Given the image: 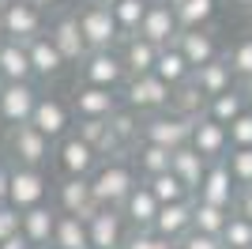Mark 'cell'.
Returning a JSON list of instances; mask_svg holds the SVG:
<instances>
[{
    "label": "cell",
    "mask_w": 252,
    "mask_h": 249,
    "mask_svg": "<svg viewBox=\"0 0 252 249\" xmlns=\"http://www.w3.org/2000/svg\"><path fill=\"white\" fill-rule=\"evenodd\" d=\"M75 23H79V34H83L87 42V53H94V49H117L121 45V27H117L113 19V11L102 8V4H94V0H83L79 8H72Z\"/></svg>",
    "instance_id": "7a4b0ae2"
},
{
    "label": "cell",
    "mask_w": 252,
    "mask_h": 249,
    "mask_svg": "<svg viewBox=\"0 0 252 249\" xmlns=\"http://www.w3.org/2000/svg\"><path fill=\"white\" fill-rule=\"evenodd\" d=\"M177 249H222V242H219V238H207V234H196V230H189V234L177 242Z\"/></svg>",
    "instance_id": "b9f144b4"
},
{
    "label": "cell",
    "mask_w": 252,
    "mask_h": 249,
    "mask_svg": "<svg viewBox=\"0 0 252 249\" xmlns=\"http://www.w3.org/2000/svg\"><path fill=\"white\" fill-rule=\"evenodd\" d=\"M230 8H237V11H252V0H230Z\"/></svg>",
    "instance_id": "681fc988"
},
{
    "label": "cell",
    "mask_w": 252,
    "mask_h": 249,
    "mask_svg": "<svg viewBox=\"0 0 252 249\" xmlns=\"http://www.w3.org/2000/svg\"><path fill=\"white\" fill-rule=\"evenodd\" d=\"M4 136H8V124H4V117H0V144H4Z\"/></svg>",
    "instance_id": "816d5d0a"
},
{
    "label": "cell",
    "mask_w": 252,
    "mask_h": 249,
    "mask_svg": "<svg viewBox=\"0 0 252 249\" xmlns=\"http://www.w3.org/2000/svg\"><path fill=\"white\" fill-rule=\"evenodd\" d=\"M147 4H151V0H121V4H113V8H109L125 38L139 31V23H143V11H147Z\"/></svg>",
    "instance_id": "8d00e7d4"
},
{
    "label": "cell",
    "mask_w": 252,
    "mask_h": 249,
    "mask_svg": "<svg viewBox=\"0 0 252 249\" xmlns=\"http://www.w3.org/2000/svg\"><path fill=\"white\" fill-rule=\"evenodd\" d=\"M166 4H169V8H173V11H177V8H181V4H185V0H166Z\"/></svg>",
    "instance_id": "db71d44e"
},
{
    "label": "cell",
    "mask_w": 252,
    "mask_h": 249,
    "mask_svg": "<svg viewBox=\"0 0 252 249\" xmlns=\"http://www.w3.org/2000/svg\"><path fill=\"white\" fill-rule=\"evenodd\" d=\"M4 147H8L11 166H31V170H45L53 163V144L45 140L34 124H15L4 136Z\"/></svg>",
    "instance_id": "8992f818"
},
{
    "label": "cell",
    "mask_w": 252,
    "mask_h": 249,
    "mask_svg": "<svg viewBox=\"0 0 252 249\" xmlns=\"http://www.w3.org/2000/svg\"><path fill=\"white\" fill-rule=\"evenodd\" d=\"M169 155H173V151H162V147H151V144H136L128 159H132V166H136V174H139V181H143V177L166 174V170H169Z\"/></svg>",
    "instance_id": "4dcf8cb0"
},
{
    "label": "cell",
    "mask_w": 252,
    "mask_h": 249,
    "mask_svg": "<svg viewBox=\"0 0 252 249\" xmlns=\"http://www.w3.org/2000/svg\"><path fill=\"white\" fill-rule=\"evenodd\" d=\"M222 61L230 64V72L237 76V83L252 80V31L249 34H237V38L222 49Z\"/></svg>",
    "instance_id": "1f68e13d"
},
{
    "label": "cell",
    "mask_w": 252,
    "mask_h": 249,
    "mask_svg": "<svg viewBox=\"0 0 252 249\" xmlns=\"http://www.w3.org/2000/svg\"><path fill=\"white\" fill-rule=\"evenodd\" d=\"M173 45L185 53V61H189L192 72H196V68H203V64H211V61H219L222 49H226L215 27H203V31H181Z\"/></svg>",
    "instance_id": "9a60e30c"
},
{
    "label": "cell",
    "mask_w": 252,
    "mask_h": 249,
    "mask_svg": "<svg viewBox=\"0 0 252 249\" xmlns=\"http://www.w3.org/2000/svg\"><path fill=\"white\" fill-rule=\"evenodd\" d=\"M87 238L91 249H121L128 238V223L117 208H98L94 215L87 219Z\"/></svg>",
    "instance_id": "2e32d148"
},
{
    "label": "cell",
    "mask_w": 252,
    "mask_h": 249,
    "mask_svg": "<svg viewBox=\"0 0 252 249\" xmlns=\"http://www.w3.org/2000/svg\"><path fill=\"white\" fill-rule=\"evenodd\" d=\"M38 98H42L38 83H0V117H4V124L8 128L31 124Z\"/></svg>",
    "instance_id": "4fadbf2b"
},
{
    "label": "cell",
    "mask_w": 252,
    "mask_h": 249,
    "mask_svg": "<svg viewBox=\"0 0 252 249\" xmlns=\"http://www.w3.org/2000/svg\"><path fill=\"white\" fill-rule=\"evenodd\" d=\"M226 136H230V151H241V147H252V110L249 114H241L237 121L226 128Z\"/></svg>",
    "instance_id": "ab89813d"
},
{
    "label": "cell",
    "mask_w": 252,
    "mask_h": 249,
    "mask_svg": "<svg viewBox=\"0 0 252 249\" xmlns=\"http://www.w3.org/2000/svg\"><path fill=\"white\" fill-rule=\"evenodd\" d=\"M192 87H196L203 98H219V94H226V91L237 87V76H233L230 64L219 57V61H211V64H203V68L192 72Z\"/></svg>",
    "instance_id": "d4e9b609"
},
{
    "label": "cell",
    "mask_w": 252,
    "mask_h": 249,
    "mask_svg": "<svg viewBox=\"0 0 252 249\" xmlns=\"http://www.w3.org/2000/svg\"><path fill=\"white\" fill-rule=\"evenodd\" d=\"M121 215H125L128 230H151L158 219V200L151 197V189L139 181L132 193L125 197V204H121Z\"/></svg>",
    "instance_id": "7402d4cb"
},
{
    "label": "cell",
    "mask_w": 252,
    "mask_h": 249,
    "mask_svg": "<svg viewBox=\"0 0 252 249\" xmlns=\"http://www.w3.org/2000/svg\"><path fill=\"white\" fill-rule=\"evenodd\" d=\"M53 163H57L61 177H91L102 159L91 144H83L75 132H68L61 144H53Z\"/></svg>",
    "instance_id": "30bf717a"
},
{
    "label": "cell",
    "mask_w": 252,
    "mask_h": 249,
    "mask_svg": "<svg viewBox=\"0 0 252 249\" xmlns=\"http://www.w3.org/2000/svg\"><path fill=\"white\" fill-rule=\"evenodd\" d=\"M121 102H125V110H132V114H147V117L166 114L169 106H173V87H166L155 72L151 76H132V80L121 87Z\"/></svg>",
    "instance_id": "5b68a950"
},
{
    "label": "cell",
    "mask_w": 252,
    "mask_h": 249,
    "mask_svg": "<svg viewBox=\"0 0 252 249\" xmlns=\"http://www.w3.org/2000/svg\"><path fill=\"white\" fill-rule=\"evenodd\" d=\"M230 211L215 204H203V200H192V230L196 234H207V238H222V227H226Z\"/></svg>",
    "instance_id": "836d02e7"
},
{
    "label": "cell",
    "mask_w": 252,
    "mask_h": 249,
    "mask_svg": "<svg viewBox=\"0 0 252 249\" xmlns=\"http://www.w3.org/2000/svg\"><path fill=\"white\" fill-rule=\"evenodd\" d=\"M237 87H241V94H245V102H249V110H252V80L237 83Z\"/></svg>",
    "instance_id": "7dc6e473"
},
{
    "label": "cell",
    "mask_w": 252,
    "mask_h": 249,
    "mask_svg": "<svg viewBox=\"0 0 252 249\" xmlns=\"http://www.w3.org/2000/svg\"><path fill=\"white\" fill-rule=\"evenodd\" d=\"M53 208H57L61 215H75V219L87 223V219L98 211L91 181H87V177H61V181H53Z\"/></svg>",
    "instance_id": "8fae6325"
},
{
    "label": "cell",
    "mask_w": 252,
    "mask_h": 249,
    "mask_svg": "<svg viewBox=\"0 0 252 249\" xmlns=\"http://www.w3.org/2000/svg\"><path fill=\"white\" fill-rule=\"evenodd\" d=\"M233 211H241V215H245V219L252 223V185L237 193V204H233Z\"/></svg>",
    "instance_id": "f6af8a7d"
},
{
    "label": "cell",
    "mask_w": 252,
    "mask_h": 249,
    "mask_svg": "<svg viewBox=\"0 0 252 249\" xmlns=\"http://www.w3.org/2000/svg\"><path fill=\"white\" fill-rule=\"evenodd\" d=\"M27 57H31L34 80H42V83H53V80H61V76L68 72V61L61 57V49L53 45L49 34H38L34 42H27Z\"/></svg>",
    "instance_id": "e0dca14e"
},
{
    "label": "cell",
    "mask_w": 252,
    "mask_h": 249,
    "mask_svg": "<svg viewBox=\"0 0 252 249\" xmlns=\"http://www.w3.org/2000/svg\"><path fill=\"white\" fill-rule=\"evenodd\" d=\"M11 238H19V211L11 204H4L0 208V246L11 242Z\"/></svg>",
    "instance_id": "60d3db41"
},
{
    "label": "cell",
    "mask_w": 252,
    "mask_h": 249,
    "mask_svg": "<svg viewBox=\"0 0 252 249\" xmlns=\"http://www.w3.org/2000/svg\"><path fill=\"white\" fill-rule=\"evenodd\" d=\"M215 15H219V0H185L177 8L181 31H203L215 23Z\"/></svg>",
    "instance_id": "d6a6232c"
},
{
    "label": "cell",
    "mask_w": 252,
    "mask_h": 249,
    "mask_svg": "<svg viewBox=\"0 0 252 249\" xmlns=\"http://www.w3.org/2000/svg\"><path fill=\"white\" fill-rule=\"evenodd\" d=\"M0 249H31V246H27V242H23V238H11V242H4V246H0Z\"/></svg>",
    "instance_id": "c3c4849f"
},
{
    "label": "cell",
    "mask_w": 252,
    "mask_h": 249,
    "mask_svg": "<svg viewBox=\"0 0 252 249\" xmlns=\"http://www.w3.org/2000/svg\"><path fill=\"white\" fill-rule=\"evenodd\" d=\"M87 181H91V193H94L98 208H117L121 211L125 197L139 185V174H136V166H132L128 155H117V159H102Z\"/></svg>",
    "instance_id": "6da1fadb"
},
{
    "label": "cell",
    "mask_w": 252,
    "mask_h": 249,
    "mask_svg": "<svg viewBox=\"0 0 252 249\" xmlns=\"http://www.w3.org/2000/svg\"><path fill=\"white\" fill-rule=\"evenodd\" d=\"M121 249H155V234L151 230H128V238Z\"/></svg>",
    "instance_id": "7bdbcfd3"
},
{
    "label": "cell",
    "mask_w": 252,
    "mask_h": 249,
    "mask_svg": "<svg viewBox=\"0 0 252 249\" xmlns=\"http://www.w3.org/2000/svg\"><path fill=\"white\" fill-rule=\"evenodd\" d=\"M139 38H147L151 45H173L181 34V23H177V11L169 8L166 0H151L147 11H143V23H139Z\"/></svg>",
    "instance_id": "5bb4252c"
},
{
    "label": "cell",
    "mask_w": 252,
    "mask_h": 249,
    "mask_svg": "<svg viewBox=\"0 0 252 249\" xmlns=\"http://www.w3.org/2000/svg\"><path fill=\"white\" fill-rule=\"evenodd\" d=\"M189 140H192V117H181L173 110L151 114L139 121V144L162 147V151H181V147H189Z\"/></svg>",
    "instance_id": "3957f363"
},
{
    "label": "cell",
    "mask_w": 252,
    "mask_h": 249,
    "mask_svg": "<svg viewBox=\"0 0 252 249\" xmlns=\"http://www.w3.org/2000/svg\"><path fill=\"white\" fill-rule=\"evenodd\" d=\"M196 200L233 211V204H237V185H233V177H230V170H226L222 159L219 163H207V174H203V185H200V193H196Z\"/></svg>",
    "instance_id": "d6986e66"
},
{
    "label": "cell",
    "mask_w": 252,
    "mask_h": 249,
    "mask_svg": "<svg viewBox=\"0 0 252 249\" xmlns=\"http://www.w3.org/2000/svg\"><path fill=\"white\" fill-rule=\"evenodd\" d=\"M169 174L177 177L181 185L189 189V197H196L203 185V174H207V163H203L192 147H181V151H173L169 155Z\"/></svg>",
    "instance_id": "4316f807"
},
{
    "label": "cell",
    "mask_w": 252,
    "mask_h": 249,
    "mask_svg": "<svg viewBox=\"0 0 252 249\" xmlns=\"http://www.w3.org/2000/svg\"><path fill=\"white\" fill-rule=\"evenodd\" d=\"M155 76L166 87H185V83L192 80V68H189V61H185V53L177 49V45H162L158 49V61H155Z\"/></svg>",
    "instance_id": "83f0119b"
},
{
    "label": "cell",
    "mask_w": 252,
    "mask_h": 249,
    "mask_svg": "<svg viewBox=\"0 0 252 249\" xmlns=\"http://www.w3.org/2000/svg\"><path fill=\"white\" fill-rule=\"evenodd\" d=\"M222 163H226V170H230L233 185H237V193L252 185V147H241V151H230V155L222 159Z\"/></svg>",
    "instance_id": "f35d334b"
},
{
    "label": "cell",
    "mask_w": 252,
    "mask_h": 249,
    "mask_svg": "<svg viewBox=\"0 0 252 249\" xmlns=\"http://www.w3.org/2000/svg\"><path fill=\"white\" fill-rule=\"evenodd\" d=\"M155 249H177L173 242H162V238H155Z\"/></svg>",
    "instance_id": "f907efd6"
},
{
    "label": "cell",
    "mask_w": 252,
    "mask_h": 249,
    "mask_svg": "<svg viewBox=\"0 0 252 249\" xmlns=\"http://www.w3.org/2000/svg\"><path fill=\"white\" fill-rule=\"evenodd\" d=\"M0 42H4V34H0Z\"/></svg>",
    "instance_id": "9f6ffc18"
},
{
    "label": "cell",
    "mask_w": 252,
    "mask_h": 249,
    "mask_svg": "<svg viewBox=\"0 0 252 249\" xmlns=\"http://www.w3.org/2000/svg\"><path fill=\"white\" fill-rule=\"evenodd\" d=\"M189 147L203 159V163H219V159L230 155V136H226V128H222V124L207 121V117H196V121H192V140H189Z\"/></svg>",
    "instance_id": "ac0fdd59"
},
{
    "label": "cell",
    "mask_w": 252,
    "mask_h": 249,
    "mask_svg": "<svg viewBox=\"0 0 252 249\" xmlns=\"http://www.w3.org/2000/svg\"><path fill=\"white\" fill-rule=\"evenodd\" d=\"M169 110L196 121V117H203V110H207V98H203V94L192 87V80H189L185 87H177V91H173V106H169Z\"/></svg>",
    "instance_id": "74e56055"
},
{
    "label": "cell",
    "mask_w": 252,
    "mask_h": 249,
    "mask_svg": "<svg viewBox=\"0 0 252 249\" xmlns=\"http://www.w3.org/2000/svg\"><path fill=\"white\" fill-rule=\"evenodd\" d=\"M192 200H196V197H192ZM192 200H181V204L158 208V219H155V227H151V234L177 246V242L192 230Z\"/></svg>",
    "instance_id": "44dd1931"
},
{
    "label": "cell",
    "mask_w": 252,
    "mask_h": 249,
    "mask_svg": "<svg viewBox=\"0 0 252 249\" xmlns=\"http://www.w3.org/2000/svg\"><path fill=\"white\" fill-rule=\"evenodd\" d=\"M8 181H11V166L0 163V208L8 204Z\"/></svg>",
    "instance_id": "bcb514c9"
},
{
    "label": "cell",
    "mask_w": 252,
    "mask_h": 249,
    "mask_svg": "<svg viewBox=\"0 0 252 249\" xmlns=\"http://www.w3.org/2000/svg\"><path fill=\"white\" fill-rule=\"evenodd\" d=\"M31 124L49 140V144H61L64 136L75 128V117H72V106L64 102L61 94H45L42 91V98H38V106H34Z\"/></svg>",
    "instance_id": "9c48e42d"
},
{
    "label": "cell",
    "mask_w": 252,
    "mask_h": 249,
    "mask_svg": "<svg viewBox=\"0 0 252 249\" xmlns=\"http://www.w3.org/2000/svg\"><path fill=\"white\" fill-rule=\"evenodd\" d=\"M75 68H79V83H83V87L121 91V87L128 83L125 61H121V53H117V49H94V53H87Z\"/></svg>",
    "instance_id": "52a82bcc"
},
{
    "label": "cell",
    "mask_w": 252,
    "mask_h": 249,
    "mask_svg": "<svg viewBox=\"0 0 252 249\" xmlns=\"http://www.w3.org/2000/svg\"><path fill=\"white\" fill-rule=\"evenodd\" d=\"M68 106H72V117H79V121H109L125 102H121V91H102V87L75 83Z\"/></svg>",
    "instance_id": "7c38bea8"
},
{
    "label": "cell",
    "mask_w": 252,
    "mask_h": 249,
    "mask_svg": "<svg viewBox=\"0 0 252 249\" xmlns=\"http://www.w3.org/2000/svg\"><path fill=\"white\" fill-rule=\"evenodd\" d=\"M241 114H249V102H245L241 87H233V91L219 94V98H207V110H203V117L215 121V124H222V128H230Z\"/></svg>",
    "instance_id": "f1b7e54d"
},
{
    "label": "cell",
    "mask_w": 252,
    "mask_h": 249,
    "mask_svg": "<svg viewBox=\"0 0 252 249\" xmlns=\"http://www.w3.org/2000/svg\"><path fill=\"white\" fill-rule=\"evenodd\" d=\"M53 223H57V208H49V204L19 211V238L27 242V246H49L53 242Z\"/></svg>",
    "instance_id": "cb8c5ba5"
},
{
    "label": "cell",
    "mask_w": 252,
    "mask_h": 249,
    "mask_svg": "<svg viewBox=\"0 0 252 249\" xmlns=\"http://www.w3.org/2000/svg\"><path fill=\"white\" fill-rule=\"evenodd\" d=\"M31 4L42 11V15H61V11H68L72 0H31Z\"/></svg>",
    "instance_id": "ee69618b"
},
{
    "label": "cell",
    "mask_w": 252,
    "mask_h": 249,
    "mask_svg": "<svg viewBox=\"0 0 252 249\" xmlns=\"http://www.w3.org/2000/svg\"><path fill=\"white\" fill-rule=\"evenodd\" d=\"M53 193V181L45 170H31V166H11V181H8V204L15 211H31V208L45 204Z\"/></svg>",
    "instance_id": "ba28073f"
},
{
    "label": "cell",
    "mask_w": 252,
    "mask_h": 249,
    "mask_svg": "<svg viewBox=\"0 0 252 249\" xmlns=\"http://www.w3.org/2000/svg\"><path fill=\"white\" fill-rule=\"evenodd\" d=\"M94 4H102V8H113V4H121V0H94Z\"/></svg>",
    "instance_id": "f5cc1de1"
},
{
    "label": "cell",
    "mask_w": 252,
    "mask_h": 249,
    "mask_svg": "<svg viewBox=\"0 0 252 249\" xmlns=\"http://www.w3.org/2000/svg\"><path fill=\"white\" fill-rule=\"evenodd\" d=\"M219 242H222V249H252V223L241 215V211H230Z\"/></svg>",
    "instance_id": "d590c367"
},
{
    "label": "cell",
    "mask_w": 252,
    "mask_h": 249,
    "mask_svg": "<svg viewBox=\"0 0 252 249\" xmlns=\"http://www.w3.org/2000/svg\"><path fill=\"white\" fill-rule=\"evenodd\" d=\"M45 34L53 38V45L61 49V57L68 64H79L87 57V42H83V34H79V23H75L72 8L61 11V15H53V23H49V31H45Z\"/></svg>",
    "instance_id": "ffe728a7"
},
{
    "label": "cell",
    "mask_w": 252,
    "mask_h": 249,
    "mask_svg": "<svg viewBox=\"0 0 252 249\" xmlns=\"http://www.w3.org/2000/svg\"><path fill=\"white\" fill-rule=\"evenodd\" d=\"M0 83H34L31 57L23 42H0Z\"/></svg>",
    "instance_id": "484cf974"
},
{
    "label": "cell",
    "mask_w": 252,
    "mask_h": 249,
    "mask_svg": "<svg viewBox=\"0 0 252 249\" xmlns=\"http://www.w3.org/2000/svg\"><path fill=\"white\" fill-rule=\"evenodd\" d=\"M31 249H53V246H31Z\"/></svg>",
    "instance_id": "11a10c76"
},
{
    "label": "cell",
    "mask_w": 252,
    "mask_h": 249,
    "mask_svg": "<svg viewBox=\"0 0 252 249\" xmlns=\"http://www.w3.org/2000/svg\"><path fill=\"white\" fill-rule=\"evenodd\" d=\"M49 31V15L34 8L31 0H0V34L8 42H34Z\"/></svg>",
    "instance_id": "277c9868"
},
{
    "label": "cell",
    "mask_w": 252,
    "mask_h": 249,
    "mask_svg": "<svg viewBox=\"0 0 252 249\" xmlns=\"http://www.w3.org/2000/svg\"><path fill=\"white\" fill-rule=\"evenodd\" d=\"M53 249H91V238H87V223L75 215H61L57 211V223H53Z\"/></svg>",
    "instance_id": "f546056e"
},
{
    "label": "cell",
    "mask_w": 252,
    "mask_h": 249,
    "mask_svg": "<svg viewBox=\"0 0 252 249\" xmlns=\"http://www.w3.org/2000/svg\"><path fill=\"white\" fill-rule=\"evenodd\" d=\"M117 53H121V61H125L128 80H132V76H151V72H155L158 45H151L147 38H139V34H128V38H121Z\"/></svg>",
    "instance_id": "603a6c76"
},
{
    "label": "cell",
    "mask_w": 252,
    "mask_h": 249,
    "mask_svg": "<svg viewBox=\"0 0 252 249\" xmlns=\"http://www.w3.org/2000/svg\"><path fill=\"white\" fill-rule=\"evenodd\" d=\"M143 185L151 189V197L158 200V208H166V204H181V200H192V197H189V189L181 185V181L169 174V170H166V174H158V177H143Z\"/></svg>",
    "instance_id": "e575fe53"
}]
</instances>
